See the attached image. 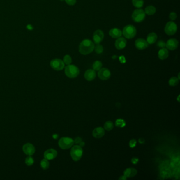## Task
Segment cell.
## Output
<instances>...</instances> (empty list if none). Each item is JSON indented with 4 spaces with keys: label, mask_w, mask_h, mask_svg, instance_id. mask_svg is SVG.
Segmentation results:
<instances>
[{
    "label": "cell",
    "mask_w": 180,
    "mask_h": 180,
    "mask_svg": "<svg viewBox=\"0 0 180 180\" xmlns=\"http://www.w3.org/2000/svg\"><path fill=\"white\" fill-rule=\"evenodd\" d=\"M79 144V146H80V147H84V145H85V143H84V142H80V143Z\"/></svg>",
    "instance_id": "60d3db41"
},
{
    "label": "cell",
    "mask_w": 180,
    "mask_h": 180,
    "mask_svg": "<svg viewBox=\"0 0 180 180\" xmlns=\"http://www.w3.org/2000/svg\"><path fill=\"white\" fill-rule=\"evenodd\" d=\"M102 63L100 61H96L93 63V68L95 71H98L102 67Z\"/></svg>",
    "instance_id": "cb8c5ba5"
},
{
    "label": "cell",
    "mask_w": 180,
    "mask_h": 180,
    "mask_svg": "<svg viewBox=\"0 0 180 180\" xmlns=\"http://www.w3.org/2000/svg\"><path fill=\"white\" fill-rule=\"evenodd\" d=\"M96 72L93 69H88L84 73V78L88 81H91L96 77Z\"/></svg>",
    "instance_id": "e0dca14e"
},
{
    "label": "cell",
    "mask_w": 180,
    "mask_h": 180,
    "mask_svg": "<svg viewBox=\"0 0 180 180\" xmlns=\"http://www.w3.org/2000/svg\"><path fill=\"white\" fill-rule=\"evenodd\" d=\"M177 15L175 12H171L169 15V18L171 20H174L177 19Z\"/></svg>",
    "instance_id": "836d02e7"
},
{
    "label": "cell",
    "mask_w": 180,
    "mask_h": 180,
    "mask_svg": "<svg viewBox=\"0 0 180 180\" xmlns=\"http://www.w3.org/2000/svg\"><path fill=\"white\" fill-rule=\"evenodd\" d=\"M115 125L117 127L122 128L126 126V123L124 119L119 118V119H117L116 121Z\"/></svg>",
    "instance_id": "d4e9b609"
},
{
    "label": "cell",
    "mask_w": 180,
    "mask_h": 180,
    "mask_svg": "<svg viewBox=\"0 0 180 180\" xmlns=\"http://www.w3.org/2000/svg\"><path fill=\"white\" fill-rule=\"evenodd\" d=\"M25 164L28 166H31L34 163V160L33 158H32L31 156H29L28 157L25 158Z\"/></svg>",
    "instance_id": "f1b7e54d"
},
{
    "label": "cell",
    "mask_w": 180,
    "mask_h": 180,
    "mask_svg": "<svg viewBox=\"0 0 180 180\" xmlns=\"http://www.w3.org/2000/svg\"><path fill=\"white\" fill-rule=\"evenodd\" d=\"M157 45L159 48H165L166 47V43L163 41H162L160 40L158 42Z\"/></svg>",
    "instance_id": "1f68e13d"
},
{
    "label": "cell",
    "mask_w": 180,
    "mask_h": 180,
    "mask_svg": "<svg viewBox=\"0 0 180 180\" xmlns=\"http://www.w3.org/2000/svg\"><path fill=\"white\" fill-rule=\"evenodd\" d=\"M109 34L110 37H112L113 38H118L121 37L122 32L119 29L113 28L110 30Z\"/></svg>",
    "instance_id": "ac0fdd59"
},
{
    "label": "cell",
    "mask_w": 180,
    "mask_h": 180,
    "mask_svg": "<svg viewBox=\"0 0 180 180\" xmlns=\"http://www.w3.org/2000/svg\"><path fill=\"white\" fill-rule=\"evenodd\" d=\"M82 141V138L78 137L77 138H75V140H74V143L76 144H79Z\"/></svg>",
    "instance_id": "d590c367"
},
{
    "label": "cell",
    "mask_w": 180,
    "mask_h": 180,
    "mask_svg": "<svg viewBox=\"0 0 180 180\" xmlns=\"http://www.w3.org/2000/svg\"><path fill=\"white\" fill-rule=\"evenodd\" d=\"M94 49H95V52L98 54H101V53H103V50H104L103 47L99 44H97L96 47H95Z\"/></svg>",
    "instance_id": "f546056e"
},
{
    "label": "cell",
    "mask_w": 180,
    "mask_h": 180,
    "mask_svg": "<svg viewBox=\"0 0 180 180\" xmlns=\"http://www.w3.org/2000/svg\"><path fill=\"white\" fill-rule=\"evenodd\" d=\"M61 1H65V0H60Z\"/></svg>",
    "instance_id": "b9f144b4"
},
{
    "label": "cell",
    "mask_w": 180,
    "mask_h": 180,
    "mask_svg": "<svg viewBox=\"0 0 180 180\" xmlns=\"http://www.w3.org/2000/svg\"><path fill=\"white\" fill-rule=\"evenodd\" d=\"M65 74L70 78H75L79 75V69L75 65H68L65 68Z\"/></svg>",
    "instance_id": "7a4b0ae2"
},
{
    "label": "cell",
    "mask_w": 180,
    "mask_h": 180,
    "mask_svg": "<svg viewBox=\"0 0 180 180\" xmlns=\"http://www.w3.org/2000/svg\"><path fill=\"white\" fill-rule=\"evenodd\" d=\"M57 152L56 150L51 149L47 150L44 153L45 158L48 160H52L56 158L57 156Z\"/></svg>",
    "instance_id": "4fadbf2b"
},
{
    "label": "cell",
    "mask_w": 180,
    "mask_h": 180,
    "mask_svg": "<svg viewBox=\"0 0 180 180\" xmlns=\"http://www.w3.org/2000/svg\"><path fill=\"white\" fill-rule=\"evenodd\" d=\"M177 25L173 21H170L166 23L165 27V32L169 36L174 35L177 31Z\"/></svg>",
    "instance_id": "52a82bcc"
},
{
    "label": "cell",
    "mask_w": 180,
    "mask_h": 180,
    "mask_svg": "<svg viewBox=\"0 0 180 180\" xmlns=\"http://www.w3.org/2000/svg\"><path fill=\"white\" fill-rule=\"evenodd\" d=\"M138 142L140 144H144L145 142V140L143 138H140L138 140Z\"/></svg>",
    "instance_id": "f35d334b"
},
{
    "label": "cell",
    "mask_w": 180,
    "mask_h": 180,
    "mask_svg": "<svg viewBox=\"0 0 180 180\" xmlns=\"http://www.w3.org/2000/svg\"><path fill=\"white\" fill-rule=\"evenodd\" d=\"M136 143H137V141H136L134 139H133L132 140H130V143H129L130 147H131V148L135 147L136 145Z\"/></svg>",
    "instance_id": "d6a6232c"
},
{
    "label": "cell",
    "mask_w": 180,
    "mask_h": 180,
    "mask_svg": "<svg viewBox=\"0 0 180 180\" xmlns=\"http://www.w3.org/2000/svg\"><path fill=\"white\" fill-rule=\"evenodd\" d=\"M74 144V140L70 137H64L59 140L58 145L59 147L63 149H67L70 148Z\"/></svg>",
    "instance_id": "5b68a950"
},
{
    "label": "cell",
    "mask_w": 180,
    "mask_h": 180,
    "mask_svg": "<svg viewBox=\"0 0 180 180\" xmlns=\"http://www.w3.org/2000/svg\"><path fill=\"white\" fill-rule=\"evenodd\" d=\"M83 153L82 147L79 145H75L71 149L70 155L73 160L75 161H78L80 160Z\"/></svg>",
    "instance_id": "277c9868"
},
{
    "label": "cell",
    "mask_w": 180,
    "mask_h": 180,
    "mask_svg": "<svg viewBox=\"0 0 180 180\" xmlns=\"http://www.w3.org/2000/svg\"><path fill=\"white\" fill-rule=\"evenodd\" d=\"M179 83V79L177 77H172L169 80V84L171 86H175Z\"/></svg>",
    "instance_id": "4316f807"
},
{
    "label": "cell",
    "mask_w": 180,
    "mask_h": 180,
    "mask_svg": "<svg viewBox=\"0 0 180 180\" xmlns=\"http://www.w3.org/2000/svg\"><path fill=\"white\" fill-rule=\"evenodd\" d=\"M137 173V170L133 168H129V169H127L124 172V175L126 177H135Z\"/></svg>",
    "instance_id": "ffe728a7"
},
{
    "label": "cell",
    "mask_w": 180,
    "mask_h": 180,
    "mask_svg": "<svg viewBox=\"0 0 180 180\" xmlns=\"http://www.w3.org/2000/svg\"><path fill=\"white\" fill-rule=\"evenodd\" d=\"M126 40L123 37H119L116 40L115 47L118 50L124 49L126 45Z\"/></svg>",
    "instance_id": "9a60e30c"
},
{
    "label": "cell",
    "mask_w": 180,
    "mask_h": 180,
    "mask_svg": "<svg viewBox=\"0 0 180 180\" xmlns=\"http://www.w3.org/2000/svg\"><path fill=\"white\" fill-rule=\"evenodd\" d=\"M113 128H114V125H113V122L111 121H107L105 123V130H108V131H110L113 130Z\"/></svg>",
    "instance_id": "484cf974"
},
{
    "label": "cell",
    "mask_w": 180,
    "mask_h": 180,
    "mask_svg": "<svg viewBox=\"0 0 180 180\" xmlns=\"http://www.w3.org/2000/svg\"><path fill=\"white\" fill-rule=\"evenodd\" d=\"M63 62L67 65H70L72 62V59L69 55H66L63 58Z\"/></svg>",
    "instance_id": "4dcf8cb0"
},
{
    "label": "cell",
    "mask_w": 180,
    "mask_h": 180,
    "mask_svg": "<svg viewBox=\"0 0 180 180\" xmlns=\"http://www.w3.org/2000/svg\"><path fill=\"white\" fill-rule=\"evenodd\" d=\"M158 57L160 60H164L169 57V51L166 48H162L158 52Z\"/></svg>",
    "instance_id": "d6986e66"
},
{
    "label": "cell",
    "mask_w": 180,
    "mask_h": 180,
    "mask_svg": "<svg viewBox=\"0 0 180 180\" xmlns=\"http://www.w3.org/2000/svg\"><path fill=\"white\" fill-rule=\"evenodd\" d=\"M119 60L122 63H124L126 62V59L124 56H121L119 57Z\"/></svg>",
    "instance_id": "74e56055"
},
{
    "label": "cell",
    "mask_w": 180,
    "mask_h": 180,
    "mask_svg": "<svg viewBox=\"0 0 180 180\" xmlns=\"http://www.w3.org/2000/svg\"><path fill=\"white\" fill-rule=\"evenodd\" d=\"M127 179V177H125V176H124V175H123V176H121V177L119 178V180H126Z\"/></svg>",
    "instance_id": "ab89813d"
},
{
    "label": "cell",
    "mask_w": 180,
    "mask_h": 180,
    "mask_svg": "<svg viewBox=\"0 0 180 180\" xmlns=\"http://www.w3.org/2000/svg\"><path fill=\"white\" fill-rule=\"evenodd\" d=\"M104 37V34L100 30H96L93 35V40L94 43L97 45L99 44L100 42L103 41Z\"/></svg>",
    "instance_id": "9c48e42d"
},
{
    "label": "cell",
    "mask_w": 180,
    "mask_h": 180,
    "mask_svg": "<svg viewBox=\"0 0 180 180\" xmlns=\"http://www.w3.org/2000/svg\"><path fill=\"white\" fill-rule=\"evenodd\" d=\"M65 1L69 6H73L76 3V0H65Z\"/></svg>",
    "instance_id": "e575fe53"
},
{
    "label": "cell",
    "mask_w": 180,
    "mask_h": 180,
    "mask_svg": "<svg viewBox=\"0 0 180 180\" xmlns=\"http://www.w3.org/2000/svg\"><path fill=\"white\" fill-rule=\"evenodd\" d=\"M138 162V158H133L132 159V163L134 164H136Z\"/></svg>",
    "instance_id": "8d00e7d4"
},
{
    "label": "cell",
    "mask_w": 180,
    "mask_h": 180,
    "mask_svg": "<svg viewBox=\"0 0 180 180\" xmlns=\"http://www.w3.org/2000/svg\"><path fill=\"white\" fill-rule=\"evenodd\" d=\"M158 39V36L154 32H152L148 34L147 37V41L149 44H153Z\"/></svg>",
    "instance_id": "44dd1931"
},
{
    "label": "cell",
    "mask_w": 180,
    "mask_h": 180,
    "mask_svg": "<svg viewBox=\"0 0 180 180\" xmlns=\"http://www.w3.org/2000/svg\"><path fill=\"white\" fill-rule=\"evenodd\" d=\"M133 5L137 8H141L144 5L143 0H132Z\"/></svg>",
    "instance_id": "603a6c76"
},
{
    "label": "cell",
    "mask_w": 180,
    "mask_h": 180,
    "mask_svg": "<svg viewBox=\"0 0 180 180\" xmlns=\"http://www.w3.org/2000/svg\"><path fill=\"white\" fill-rule=\"evenodd\" d=\"M145 14L143 10L141 8H137L133 12L132 17L135 22H141L145 19Z\"/></svg>",
    "instance_id": "8992f818"
},
{
    "label": "cell",
    "mask_w": 180,
    "mask_h": 180,
    "mask_svg": "<svg viewBox=\"0 0 180 180\" xmlns=\"http://www.w3.org/2000/svg\"><path fill=\"white\" fill-rule=\"evenodd\" d=\"M99 78L101 80H106L109 79L111 75L110 71L107 68H101L98 73Z\"/></svg>",
    "instance_id": "30bf717a"
},
{
    "label": "cell",
    "mask_w": 180,
    "mask_h": 180,
    "mask_svg": "<svg viewBox=\"0 0 180 180\" xmlns=\"http://www.w3.org/2000/svg\"><path fill=\"white\" fill-rule=\"evenodd\" d=\"M179 42L177 40L175 39H170L166 43V48L169 50H174L178 47Z\"/></svg>",
    "instance_id": "5bb4252c"
},
{
    "label": "cell",
    "mask_w": 180,
    "mask_h": 180,
    "mask_svg": "<svg viewBox=\"0 0 180 180\" xmlns=\"http://www.w3.org/2000/svg\"><path fill=\"white\" fill-rule=\"evenodd\" d=\"M104 135V129L101 127H97L93 130V136L95 138H101Z\"/></svg>",
    "instance_id": "2e32d148"
},
{
    "label": "cell",
    "mask_w": 180,
    "mask_h": 180,
    "mask_svg": "<svg viewBox=\"0 0 180 180\" xmlns=\"http://www.w3.org/2000/svg\"><path fill=\"white\" fill-rule=\"evenodd\" d=\"M23 151L25 154L31 156L35 153V148L32 144L27 143L23 145Z\"/></svg>",
    "instance_id": "7c38bea8"
},
{
    "label": "cell",
    "mask_w": 180,
    "mask_h": 180,
    "mask_svg": "<svg viewBox=\"0 0 180 180\" xmlns=\"http://www.w3.org/2000/svg\"><path fill=\"white\" fill-rule=\"evenodd\" d=\"M94 43L91 40L84 39L80 43L79 52L83 55H87L92 52L94 50Z\"/></svg>",
    "instance_id": "6da1fadb"
},
{
    "label": "cell",
    "mask_w": 180,
    "mask_h": 180,
    "mask_svg": "<svg viewBox=\"0 0 180 180\" xmlns=\"http://www.w3.org/2000/svg\"><path fill=\"white\" fill-rule=\"evenodd\" d=\"M149 44L147 43V40L142 38H139L135 41V47L138 50H143L146 49L149 47Z\"/></svg>",
    "instance_id": "8fae6325"
},
{
    "label": "cell",
    "mask_w": 180,
    "mask_h": 180,
    "mask_svg": "<svg viewBox=\"0 0 180 180\" xmlns=\"http://www.w3.org/2000/svg\"><path fill=\"white\" fill-rule=\"evenodd\" d=\"M41 166L42 167V169L43 170H46L48 169L49 167V162L48 161V160L47 159H43L41 162Z\"/></svg>",
    "instance_id": "83f0119b"
},
{
    "label": "cell",
    "mask_w": 180,
    "mask_h": 180,
    "mask_svg": "<svg viewBox=\"0 0 180 180\" xmlns=\"http://www.w3.org/2000/svg\"><path fill=\"white\" fill-rule=\"evenodd\" d=\"M50 66L55 70H61L65 67V63L61 59H54L51 61Z\"/></svg>",
    "instance_id": "ba28073f"
},
{
    "label": "cell",
    "mask_w": 180,
    "mask_h": 180,
    "mask_svg": "<svg viewBox=\"0 0 180 180\" xmlns=\"http://www.w3.org/2000/svg\"><path fill=\"white\" fill-rule=\"evenodd\" d=\"M136 33V29L133 25H127L125 26L123 30V34L124 37L128 39H132L134 37H135Z\"/></svg>",
    "instance_id": "3957f363"
},
{
    "label": "cell",
    "mask_w": 180,
    "mask_h": 180,
    "mask_svg": "<svg viewBox=\"0 0 180 180\" xmlns=\"http://www.w3.org/2000/svg\"><path fill=\"white\" fill-rule=\"evenodd\" d=\"M144 12L145 14H147L149 15H152L155 14L156 12V8L154 6H148L145 9Z\"/></svg>",
    "instance_id": "7402d4cb"
}]
</instances>
